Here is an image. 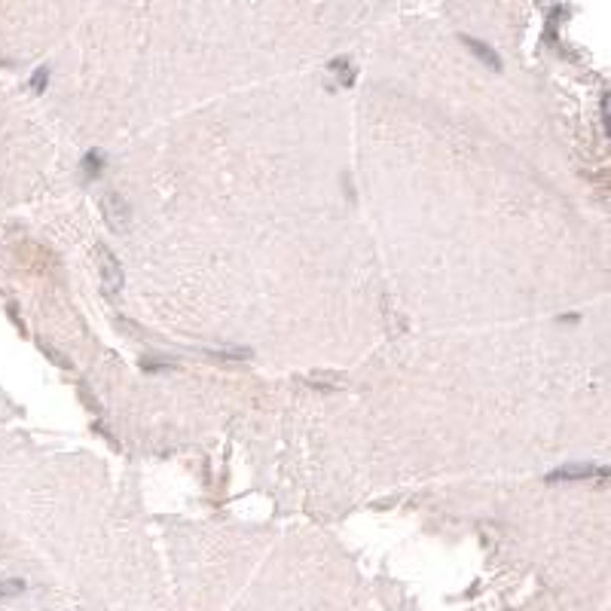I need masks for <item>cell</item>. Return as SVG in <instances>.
I'll list each match as a JSON object with an SVG mask.
<instances>
[{
  "mask_svg": "<svg viewBox=\"0 0 611 611\" xmlns=\"http://www.w3.org/2000/svg\"><path fill=\"white\" fill-rule=\"evenodd\" d=\"M593 477L605 480L608 471L605 468H593V465H581V468H559V471L548 474V483H572V480H593Z\"/></svg>",
  "mask_w": 611,
  "mask_h": 611,
  "instance_id": "1",
  "label": "cell"
},
{
  "mask_svg": "<svg viewBox=\"0 0 611 611\" xmlns=\"http://www.w3.org/2000/svg\"><path fill=\"white\" fill-rule=\"evenodd\" d=\"M101 208H104V214H107L110 227H114V229H119V227H123V220L128 217V205H126L123 199L116 196V193H107V196L101 199Z\"/></svg>",
  "mask_w": 611,
  "mask_h": 611,
  "instance_id": "2",
  "label": "cell"
},
{
  "mask_svg": "<svg viewBox=\"0 0 611 611\" xmlns=\"http://www.w3.org/2000/svg\"><path fill=\"white\" fill-rule=\"evenodd\" d=\"M465 43H468V50H471L474 55H477V59L483 61L486 68H492V70H501V59H498V55H495L492 50H489L486 43H480V40H471V37H465Z\"/></svg>",
  "mask_w": 611,
  "mask_h": 611,
  "instance_id": "3",
  "label": "cell"
},
{
  "mask_svg": "<svg viewBox=\"0 0 611 611\" xmlns=\"http://www.w3.org/2000/svg\"><path fill=\"white\" fill-rule=\"evenodd\" d=\"M101 260H104V276H107V281H104V285H107V291H116V287H119V266H116L114 254L104 248V251H101Z\"/></svg>",
  "mask_w": 611,
  "mask_h": 611,
  "instance_id": "4",
  "label": "cell"
},
{
  "mask_svg": "<svg viewBox=\"0 0 611 611\" xmlns=\"http://www.w3.org/2000/svg\"><path fill=\"white\" fill-rule=\"evenodd\" d=\"M101 165H104V153H98V150H92L89 156L83 159V168H86V178H98V172H101Z\"/></svg>",
  "mask_w": 611,
  "mask_h": 611,
  "instance_id": "5",
  "label": "cell"
},
{
  "mask_svg": "<svg viewBox=\"0 0 611 611\" xmlns=\"http://www.w3.org/2000/svg\"><path fill=\"white\" fill-rule=\"evenodd\" d=\"M19 593H25V581H3L0 584V599L19 596Z\"/></svg>",
  "mask_w": 611,
  "mask_h": 611,
  "instance_id": "6",
  "label": "cell"
},
{
  "mask_svg": "<svg viewBox=\"0 0 611 611\" xmlns=\"http://www.w3.org/2000/svg\"><path fill=\"white\" fill-rule=\"evenodd\" d=\"M43 83H46V68H40V74H37V80H34V86H37V89H43Z\"/></svg>",
  "mask_w": 611,
  "mask_h": 611,
  "instance_id": "7",
  "label": "cell"
}]
</instances>
